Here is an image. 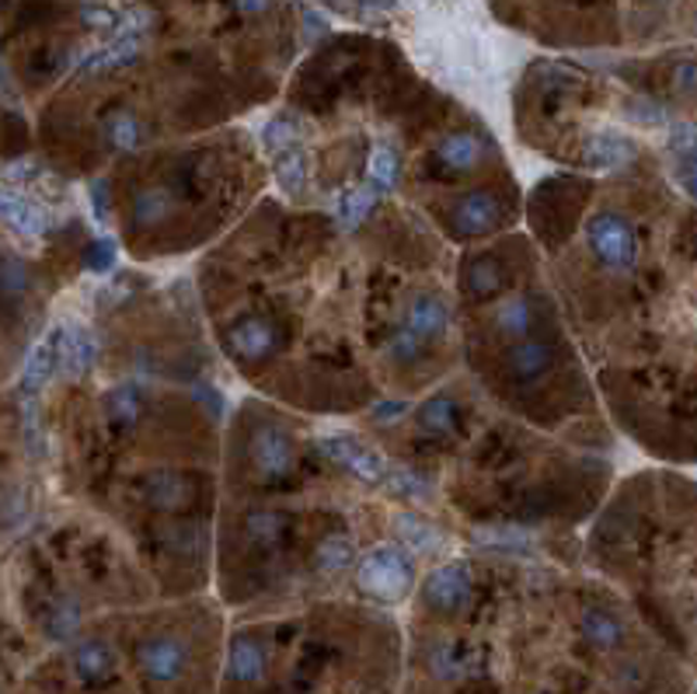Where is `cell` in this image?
Here are the masks:
<instances>
[{"label":"cell","mask_w":697,"mask_h":694,"mask_svg":"<svg viewBox=\"0 0 697 694\" xmlns=\"http://www.w3.org/2000/svg\"><path fill=\"white\" fill-rule=\"evenodd\" d=\"M359 590L380 604H397L411 590V566L397 548H377L359 561Z\"/></svg>","instance_id":"obj_1"},{"label":"cell","mask_w":697,"mask_h":694,"mask_svg":"<svg viewBox=\"0 0 697 694\" xmlns=\"http://www.w3.org/2000/svg\"><path fill=\"white\" fill-rule=\"evenodd\" d=\"M586 241L593 248V255L600 266L613 269V273H624L635 266V255H638V241H635V230L628 224L621 213H596L586 227Z\"/></svg>","instance_id":"obj_2"},{"label":"cell","mask_w":697,"mask_h":694,"mask_svg":"<svg viewBox=\"0 0 697 694\" xmlns=\"http://www.w3.org/2000/svg\"><path fill=\"white\" fill-rule=\"evenodd\" d=\"M137 659H140V670L151 677V681L172 684L186 673L189 649H186V642L175 639V635H154V639L140 642Z\"/></svg>","instance_id":"obj_3"},{"label":"cell","mask_w":697,"mask_h":694,"mask_svg":"<svg viewBox=\"0 0 697 694\" xmlns=\"http://www.w3.org/2000/svg\"><path fill=\"white\" fill-rule=\"evenodd\" d=\"M471 590H474V583H471L468 566L454 561V566H443L429 576L422 586V597L429 607L440 610V615H457V610L471 601Z\"/></svg>","instance_id":"obj_4"},{"label":"cell","mask_w":697,"mask_h":694,"mask_svg":"<svg viewBox=\"0 0 697 694\" xmlns=\"http://www.w3.org/2000/svg\"><path fill=\"white\" fill-rule=\"evenodd\" d=\"M325 451L339 460V465H345L353 475H359L363 482H384V478H391V468H388V460L380 457L373 447H367L363 440L356 437H348V433H339V437H325Z\"/></svg>","instance_id":"obj_5"},{"label":"cell","mask_w":697,"mask_h":694,"mask_svg":"<svg viewBox=\"0 0 697 694\" xmlns=\"http://www.w3.org/2000/svg\"><path fill=\"white\" fill-rule=\"evenodd\" d=\"M265 143H269L273 161H276V175L279 181L296 192L304 186V157H301V143H296V134L287 119H276L269 129H265Z\"/></svg>","instance_id":"obj_6"},{"label":"cell","mask_w":697,"mask_h":694,"mask_svg":"<svg viewBox=\"0 0 697 694\" xmlns=\"http://www.w3.org/2000/svg\"><path fill=\"white\" fill-rule=\"evenodd\" d=\"M279 342H283V336H279V328L273 321H265V318H244L238 321L235 328H230V353H235L238 359H269L276 350H279Z\"/></svg>","instance_id":"obj_7"},{"label":"cell","mask_w":697,"mask_h":694,"mask_svg":"<svg viewBox=\"0 0 697 694\" xmlns=\"http://www.w3.org/2000/svg\"><path fill=\"white\" fill-rule=\"evenodd\" d=\"M265 670H269V656L265 646L252 635H235L230 642V656H227V677L235 684H258Z\"/></svg>","instance_id":"obj_8"},{"label":"cell","mask_w":697,"mask_h":694,"mask_svg":"<svg viewBox=\"0 0 697 694\" xmlns=\"http://www.w3.org/2000/svg\"><path fill=\"white\" fill-rule=\"evenodd\" d=\"M252 454H255V468L269 478H279L293 468V443H290V437H283L273 426L258 429V437L252 443Z\"/></svg>","instance_id":"obj_9"},{"label":"cell","mask_w":697,"mask_h":694,"mask_svg":"<svg viewBox=\"0 0 697 694\" xmlns=\"http://www.w3.org/2000/svg\"><path fill=\"white\" fill-rule=\"evenodd\" d=\"M446 321H451V318H446V304L433 293L415 296V301L408 304V311H405V328L411 336H419L422 342L440 339L446 332Z\"/></svg>","instance_id":"obj_10"},{"label":"cell","mask_w":697,"mask_h":694,"mask_svg":"<svg viewBox=\"0 0 697 694\" xmlns=\"http://www.w3.org/2000/svg\"><path fill=\"white\" fill-rule=\"evenodd\" d=\"M0 220L28 238H36L46 230V213L31 203L28 195L14 192V189H0Z\"/></svg>","instance_id":"obj_11"},{"label":"cell","mask_w":697,"mask_h":694,"mask_svg":"<svg viewBox=\"0 0 697 694\" xmlns=\"http://www.w3.org/2000/svg\"><path fill=\"white\" fill-rule=\"evenodd\" d=\"M555 363V350L547 342H537V339H520L517 345L509 350V377H517V381H534V377L547 374Z\"/></svg>","instance_id":"obj_12"},{"label":"cell","mask_w":697,"mask_h":694,"mask_svg":"<svg viewBox=\"0 0 697 694\" xmlns=\"http://www.w3.org/2000/svg\"><path fill=\"white\" fill-rule=\"evenodd\" d=\"M74 670L77 677L85 684H102L112 677L115 670V656L109 649V642L102 639H85V642H77V649H74Z\"/></svg>","instance_id":"obj_13"},{"label":"cell","mask_w":697,"mask_h":694,"mask_svg":"<svg viewBox=\"0 0 697 694\" xmlns=\"http://www.w3.org/2000/svg\"><path fill=\"white\" fill-rule=\"evenodd\" d=\"M143 495L154 509H161V514H175V509H181L192 500V489L181 482V478H175L168 471H157L143 482Z\"/></svg>","instance_id":"obj_14"},{"label":"cell","mask_w":697,"mask_h":694,"mask_svg":"<svg viewBox=\"0 0 697 694\" xmlns=\"http://www.w3.org/2000/svg\"><path fill=\"white\" fill-rule=\"evenodd\" d=\"M140 56V39L137 31H123V36H115L109 46H102L98 53H91L85 60V74H94V71H115V67H126Z\"/></svg>","instance_id":"obj_15"},{"label":"cell","mask_w":697,"mask_h":694,"mask_svg":"<svg viewBox=\"0 0 697 694\" xmlns=\"http://www.w3.org/2000/svg\"><path fill=\"white\" fill-rule=\"evenodd\" d=\"M436 161L443 164L446 172H468L481 161V140L468 129H460V134H451L436 151Z\"/></svg>","instance_id":"obj_16"},{"label":"cell","mask_w":697,"mask_h":694,"mask_svg":"<svg viewBox=\"0 0 697 694\" xmlns=\"http://www.w3.org/2000/svg\"><path fill=\"white\" fill-rule=\"evenodd\" d=\"M583 635L596 649H618L624 639V624L607 607H590L583 615Z\"/></svg>","instance_id":"obj_17"},{"label":"cell","mask_w":697,"mask_h":694,"mask_svg":"<svg viewBox=\"0 0 697 694\" xmlns=\"http://www.w3.org/2000/svg\"><path fill=\"white\" fill-rule=\"evenodd\" d=\"M63 339H66V332H60V328H56L53 336L42 339V342L36 345V353H31L28 370H25V391H39V388L46 384V377L53 374V367L60 363Z\"/></svg>","instance_id":"obj_18"},{"label":"cell","mask_w":697,"mask_h":694,"mask_svg":"<svg viewBox=\"0 0 697 694\" xmlns=\"http://www.w3.org/2000/svg\"><path fill=\"white\" fill-rule=\"evenodd\" d=\"M377 195H380V189L373 186V181H363V186L345 189L342 200H339V224L356 227L377 206Z\"/></svg>","instance_id":"obj_19"},{"label":"cell","mask_w":697,"mask_h":694,"mask_svg":"<svg viewBox=\"0 0 697 694\" xmlns=\"http://www.w3.org/2000/svg\"><path fill=\"white\" fill-rule=\"evenodd\" d=\"M530 328H534V307H530L527 296H512L499 307V332L509 342L530 339Z\"/></svg>","instance_id":"obj_20"},{"label":"cell","mask_w":697,"mask_h":694,"mask_svg":"<svg viewBox=\"0 0 697 694\" xmlns=\"http://www.w3.org/2000/svg\"><path fill=\"white\" fill-rule=\"evenodd\" d=\"M353 558H356L353 541L331 534L318 544V552H314V566H318V572H325V576H339L353 566Z\"/></svg>","instance_id":"obj_21"},{"label":"cell","mask_w":697,"mask_h":694,"mask_svg":"<svg viewBox=\"0 0 697 694\" xmlns=\"http://www.w3.org/2000/svg\"><path fill=\"white\" fill-rule=\"evenodd\" d=\"M457 213H460V230L474 235V230H485L495 217H499V200H495L492 192H474L471 200L460 203Z\"/></svg>","instance_id":"obj_22"},{"label":"cell","mask_w":697,"mask_h":694,"mask_svg":"<svg viewBox=\"0 0 697 694\" xmlns=\"http://www.w3.org/2000/svg\"><path fill=\"white\" fill-rule=\"evenodd\" d=\"M415 419H419V429H426V433L443 437V433H451V429H457V405L446 399V394H436V399H429L419 408Z\"/></svg>","instance_id":"obj_23"},{"label":"cell","mask_w":697,"mask_h":694,"mask_svg":"<svg viewBox=\"0 0 697 694\" xmlns=\"http://www.w3.org/2000/svg\"><path fill=\"white\" fill-rule=\"evenodd\" d=\"M140 408H143V394L137 384H123L109 394V419L115 429H126L140 419Z\"/></svg>","instance_id":"obj_24"},{"label":"cell","mask_w":697,"mask_h":694,"mask_svg":"<svg viewBox=\"0 0 697 694\" xmlns=\"http://www.w3.org/2000/svg\"><path fill=\"white\" fill-rule=\"evenodd\" d=\"M244 531H248V538H252V544H258V548H273V544L287 531V517L273 514V509H255V514L248 517Z\"/></svg>","instance_id":"obj_25"},{"label":"cell","mask_w":697,"mask_h":694,"mask_svg":"<svg viewBox=\"0 0 697 694\" xmlns=\"http://www.w3.org/2000/svg\"><path fill=\"white\" fill-rule=\"evenodd\" d=\"M429 667H433V673L440 677V681H464V677L471 673L468 656H464L457 646H451V642L429 653Z\"/></svg>","instance_id":"obj_26"},{"label":"cell","mask_w":697,"mask_h":694,"mask_svg":"<svg viewBox=\"0 0 697 694\" xmlns=\"http://www.w3.org/2000/svg\"><path fill=\"white\" fill-rule=\"evenodd\" d=\"M105 137L115 151H129V147H137L143 140V126L132 112H115L105 126Z\"/></svg>","instance_id":"obj_27"},{"label":"cell","mask_w":697,"mask_h":694,"mask_svg":"<svg viewBox=\"0 0 697 694\" xmlns=\"http://www.w3.org/2000/svg\"><path fill=\"white\" fill-rule=\"evenodd\" d=\"M397 531H402V538L411 544V548H426V552H433V548H440L443 544V534L436 531V527H429V523H422V520H415V517H402L397 520Z\"/></svg>","instance_id":"obj_28"},{"label":"cell","mask_w":697,"mask_h":694,"mask_svg":"<svg viewBox=\"0 0 697 694\" xmlns=\"http://www.w3.org/2000/svg\"><path fill=\"white\" fill-rule=\"evenodd\" d=\"M388 356L397 363V367H411V363L422 356V339L411 336L408 328L402 325V328H397V332L391 336V342H388Z\"/></svg>","instance_id":"obj_29"},{"label":"cell","mask_w":697,"mask_h":694,"mask_svg":"<svg viewBox=\"0 0 697 694\" xmlns=\"http://www.w3.org/2000/svg\"><path fill=\"white\" fill-rule=\"evenodd\" d=\"M468 287H471V293H474V296H492L495 290L503 287V273L495 269V262H481V266H474V269H471Z\"/></svg>","instance_id":"obj_30"},{"label":"cell","mask_w":697,"mask_h":694,"mask_svg":"<svg viewBox=\"0 0 697 694\" xmlns=\"http://www.w3.org/2000/svg\"><path fill=\"white\" fill-rule=\"evenodd\" d=\"M77 621H80V615H77V604H56L53 610H49L46 632L53 635V639H66V635H74Z\"/></svg>","instance_id":"obj_31"},{"label":"cell","mask_w":697,"mask_h":694,"mask_svg":"<svg viewBox=\"0 0 697 694\" xmlns=\"http://www.w3.org/2000/svg\"><path fill=\"white\" fill-rule=\"evenodd\" d=\"M394 175H397L394 154H391V151H377L373 161H370V181H373V186H377L380 192H384V189L394 186Z\"/></svg>","instance_id":"obj_32"},{"label":"cell","mask_w":697,"mask_h":694,"mask_svg":"<svg viewBox=\"0 0 697 694\" xmlns=\"http://www.w3.org/2000/svg\"><path fill=\"white\" fill-rule=\"evenodd\" d=\"M80 18H85V25L102 28V31H115V28L123 25L119 14H115L112 8H102V4H88L85 11H80Z\"/></svg>","instance_id":"obj_33"},{"label":"cell","mask_w":697,"mask_h":694,"mask_svg":"<svg viewBox=\"0 0 697 694\" xmlns=\"http://www.w3.org/2000/svg\"><path fill=\"white\" fill-rule=\"evenodd\" d=\"M112 258H115L112 241H98V244H94V252H91V266H94V269H109V266H112Z\"/></svg>","instance_id":"obj_34"},{"label":"cell","mask_w":697,"mask_h":694,"mask_svg":"<svg viewBox=\"0 0 697 694\" xmlns=\"http://www.w3.org/2000/svg\"><path fill=\"white\" fill-rule=\"evenodd\" d=\"M235 8L241 14H265V11L273 8V0H235Z\"/></svg>","instance_id":"obj_35"},{"label":"cell","mask_w":697,"mask_h":694,"mask_svg":"<svg viewBox=\"0 0 697 694\" xmlns=\"http://www.w3.org/2000/svg\"><path fill=\"white\" fill-rule=\"evenodd\" d=\"M0 91H8V94H11V85H8V74H4V67H0Z\"/></svg>","instance_id":"obj_36"}]
</instances>
